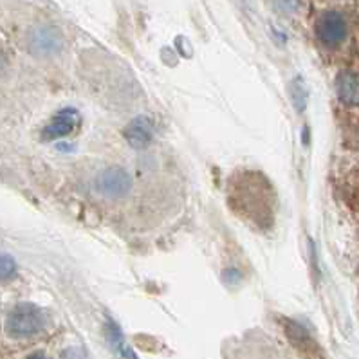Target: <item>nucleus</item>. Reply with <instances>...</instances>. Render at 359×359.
<instances>
[{"label":"nucleus","mask_w":359,"mask_h":359,"mask_svg":"<svg viewBox=\"0 0 359 359\" xmlns=\"http://www.w3.org/2000/svg\"><path fill=\"white\" fill-rule=\"evenodd\" d=\"M47 325L46 313L33 304H20L8 314L6 332L15 339L33 338Z\"/></svg>","instance_id":"obj_1"},{"label":"nucleus","mask_w":359,"mask_h":359,"mask_svg":"<svg viewBox=\"0 0 359 359\" xmlns=\"http://www.w3.org/2000/svg\"><path fill=\"white\" fill-rule=\"evenodd\" d=\"M132 187H134L132 175L121 166H110L97 172L94 177V190L107 199H123L130 194Z\"/></svg>","instance_id":"obj_2"},{"label":"nucleus","mask_w":359,"mask_h":359,"mask_svg":"<svg viewBox=\"0 0 359 359\" xmlns=\"http://www.w3.org/2000/svg\"><path fill=\"white\" fill-rule=\"evenodd\" d=\"M27 49L39 58H51L64 49V34L55 26H36L27 34Z\"/></svg>","instance_id":"obj_3"},{"label":"nucleus","mask_w":359,"mask_h":359,"mask_svg":"<svg viewBox=\"0 0 359 359\" xmlns=\"http://www.w3.org/2000/svg\"><path fill=\"white\" fill-rule=\"evenodd\" d=\"M348 26L339 11H325L318 20V39L323 46L338 47L345 42Z\"/></svg>","instance_id":"obj_4"},{"label":"nucleus","mask_w":359,"mask_h":359,"mask_svg":"<svg viewBox=\"0 0 359 359\" xmlns=\"http://www.w3.org/2000/svg\"><path fill=\"white\" fill-rule=\"evenodd\" d=\"M78 127V112L72 109H65L55 116L51 121L47 123V127L43 128L42 137L47 141L60 140L65 135L71 134L74 128Z\"/></svg>","instance_id":"obj_5"},{"label":"nucleus","mask_w":359,"mask_h":359,"mask_svg":"<svg viewBox=\"0 0 359 359\" xmlns=\"http://www.w3.org/2000/svg\"><path fill=\"white\" fill-rule=\"evenodd\" d=\"M123 137L127 140V143L134 148H144L150 144L154 137V125L152 121L144 116L135 118L127 125V128L123 130Z\"/></svg>","instance_id":"obj_6"},{"label":"nucleus","mask_w":359,"mask_h":359,"mask_svg":"<svg viewBox=\"0 0 359 359\" xmlns=\"http://www.w3.org/2000/svg\"><path fill=\"white\" fill-rule=\"evenodd\" d=\"M338 96L343 103H359V78L354 72L345 71L338 76Z\"/></svg>","instance_id":"obj_7"},{"label":"nucleus","mask_w":359,"mask_h":359,"mask_svg":"<svg viewBox=\"0 0 359 359\" xmlns=\"http://www.w3.org/2000/svg\"><path fill=\"white\" fill-rule=\"evenodd\" d=\"M105 334H107V339H109L110 346L114 348V352L119 355V358H123V359H137L135 352L132 351L130 346L127 345V341H125V338H123L121 329H119V327L116 325L114 321H109V323H107V325H105Z\"/></svg>","instance_id":"obj_8"},{"label":"nucleus","mask_w":359,"mask_h":359,"mask_svg":"<svg viewBox=\"0 0 359 359\" xmlns=\"http://www.w3.org/2000/svg\"><path fill=\"white\" fill-rule=\"evenodd\" d=\"M289 94H291L292 107L296 109V112H304L305 107H307V89H305L304 80L300 76H296L294 80L289 85Z\"/></svg>","instance_id":"obj_9"},{"label":"nucleus","mask_w":359,"mask_h":359,"mask_svg":"<svg viewBox=\"0 0 359 359\" xmlns=\"http://www.w3.org/2000/svg\"><path fill=\"white\" fill-rule=\"evenodd\" d=\"M15 273H17V264L13 258L8 255H0V282L13 278Z\"/></svg>","instance_id":"obj_10"},{"label":"nucleus","mask_w":359,"mask_h":359,"mask_svg":"<svg viewBox=\"0 0 359 359\" xmlns=\"http://www.w3.org/2000/svg\"><path fill=\"white\" fill-rule=\"evenodd\" d=\"M27 359H47V358L42 354V352H34V354L27 355Z\"/></svg>","instance_id":"obj_11"},{"label":"nucleus","mask_w":359,"mask_h":359,"mask_svg":"<svg viewBox=\"0 0 359 359\" xmlns=\"http://www.w3.org/2000/svg\"><path fill=\"white\" fill-rule=\"evenodd\" d=\"M4 67V60H2V56H0V69Z\"/></svg>","instance_id":"obj_12"}]
</instances>
